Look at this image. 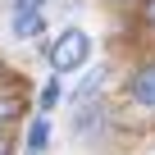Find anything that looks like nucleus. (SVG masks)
Masks as SVG:
<instances>
[{"instance_id":"obj_6","label":"nucleus","mask_w":155,"mask_h":155,"mask_svg":"<svg viewBox=\"0 0 155 155\" xmlns=\"http://www.w3.org/2000/svg\"><path fill=\"white\" fill-rule=\"evenodd\" d=\"M59 96H64V87H59V82H55V78H50V82L41 87V114H50V110L59 105Z\"/></svg>"},{"instance_id":"obj_9","label":"nucleus","mask_w":155,"mask_h":155,"mask_svg":"<svg viewBox=\"0 0 155 155\" xmlns=\"http://www.w3.org/2000/svg\"><path fill=\"white\" fill-rule=\"evenodd\" d=\"M5 78H9V68H5V59H0V82H5Z\"/></svg>"},{"instance_id":"obj_7","label":"nucleus","mask_w":155,"mask_h":155,"mask_svg":"<svg viewBox=\"0 0 155 155\" xmlns=\"http://www.w3.org/2000/svg\"><path fill=\"white\" fill-rule=\"evenodd\" d=\"M137 14H141V23L155 32V0H141V9H137Z\"/></svg>"},{"instance_id":"obj_3","label":"nucleus","mask_w":155,"mask_h":155,"mask_svg":"<svg viewBox=\"0 0 155 155\" xmlns=\"http://www.w3.org/2000/svg\"><path fill=\"white\" fill-rule=\"evenodd\" d=\"M9 28H14V37H23V41L41 37V32H46L41 0H18V5H14V14H9Z\"/></svg>"},{"instance_id":"obj_8","label":"nucleus","mask_w":155,"mask_h":155,"mask_svg":"<svg viewBox=\"0 0 155 155\" xmlns=\"http://www.w3.org/2000/svg\"><path fill=\"white\" fill-rule=\"evenodd\" d=\"M0 155H14V141H9V132L0 128Z\"/></svg>"},{"instance_id":"obj_1","label":"nucleus","mask_w":155,"mask_h":155,"mask_svg":"<svg viewBox=\"0 0 155 155\" xmlns=\"http://www.w3.org/2000/svg\"><path fill=\"white\" fill-rule=\"evenodd\" d=\"M91 59V37L82 32V28H64L50 46H46V64L55 68V73H73V68H82Z\"/></svg>"},{"instance_id":"obj_5","label":"nucleus","mask_w":155,"mask_h":155,"mask_svg":"<svg viewBox=\"0 0 155 155\" xmlns=\"http://www.w3.org/2000/svg\"><path fill=\"white\" fill-rule=\"evenodd\" d=\"M18 114H23V96L18 91H0V128H9Z\"/></svg>"},{"instance_id":"obj_2","label":"nucleus","mask_w":155,"mask_h":155,"mask_svg":"<svg viewBox=\"0 0 155 155\" xmlns=\"http://www.w3.org/2000/svg\"><path fill=\"white\" fill-rule=\"evenodd\" d=\"M128 101L137 110L155 114V59H146V64L132 68V78H128Z\"/></svg>"},{"instance_id":"obj_4","label":"nucleus","mask_w":155,"mask_h":155,"mask_svg":"<svg viewBox=\"0 0 155 155\" xmlns=\"http://www.w3.org/2000/svg\"><path fill=\"white\" fill-rule=\"evenodd\" d=\"M46 141H50V119L37 114L32 128H28V155H46Z\"/></svg>"}]
</instances>
